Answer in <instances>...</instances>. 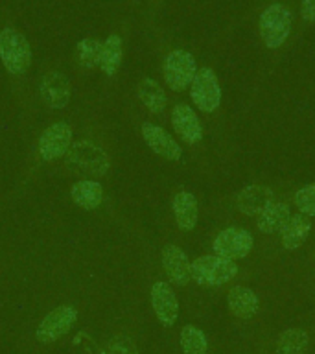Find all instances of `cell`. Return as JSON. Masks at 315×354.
<instances>
[{"label": "cell", "mask_w": 315, "mask_h": 354, "mask_svg": "<svg viewBox=\"0 0 315 354\" xmlns=\"http://www.w3.org/2000/svg\"><path fill=\"white\" fill-rule=\"evenodd\" d=\"M253 245L254 240L251 232L242 229V227H227L214 238L212 251L218 257L236 262L240 259H245L253 251Z\"/></svg>", "instance_id": "cell-7"}, {"label": "cell", "mask_w": 315, "mask_h": 354, "mask_svg": "<svg viewBox=\"0 0 315 354\" xmlns=\"http://www.w3.org/2000/svg\"><path fill=\"white\" fill-rule=\"evenodd\" d=\"M227 304L232 315L240 319H251L258 312V295L247 286H232L227 295Z\"/></svg>", "instance_id": "cell-16"}, {"label": "cell", "mask_w": 315, "mask_h": 354, "mask_svg": "<svg viewBox=\"0 0 315 354\" xmlns=\"http://www.w3.org/2000/svg\"><path fill=\"white\" fill-rule=\"evenodd\" d=\"M72 142V129L66 122H55L44 129L39 138V153L44 160L59 159L68 151Z\"/></svg>", "instance_id": "cell-9"}, {"label": "cell", "mask_w": 315, "mask_h": 354, "mask_svg": "<svg viewBox=\"0 0 315 354\" xmlns=\"http://www.w3.org/2000/svg\"><path fill=\"white\" fill-rule=\"evenodd\" d=\"M77 63L83 68H94L99 65V57H102V43L98 39H83L79 41L76 48Z\"/></svg>", "instance_id": "cell-25"}, {"label": "cell", "mask_w": 315, "mask_h": 354, "mask_svg": "<svg viewBox=\"0 0 315 354\" xmlns=\"http://www.w3.org/2000/svg\"><path fill=\"white\" fill-rule=\"evenodd\" d=\"M151 306L160 325L173 326L179 317V301L168 282L159 281L151 286Z\"/></svg>", "instance_id": "cell-10"}, {"label": "cell", "mask_w": 315, "mask_h": 354, "mask_svg": "<svg viewBox=\"0 0 315 354\" xmlns=\"http://www.w3.org/2000/svg\"><path fill=\"white\" fill-rule=\"evenodd\" d=\"M99 354H138L137 345L131 337L116 336L104 345Z\"/></svg>", "instance_id": "cell-27"}, {"label": "cell", "mask_w": 315, "mask_h": 354, "mask_svg": "<svg viewBox=\"0 0 315 354\" xmlns=\"http://www.w3.org/2000/svg\"><path fill=\"white\" fill-rule=\"evenodd\" d=\"M77 321V310L72 306H57L52 312L44 315V319L39 323L35 337L41 343H54L59 337L70 332L74 323Z\"/></svg>", "instance_id": "cell-8"}, {"label": "cell", "mask_w": 315, "mask_h": 354, "mask_svg": "<svg viewBox=\"0 0 315 354\" xmlns=\"http://www.w3.org/2000/svg\"><path fill=\"white\" fill-rule=\"evenodd\" d=\"M260 37L267 48H278L286 43L292 30V13L282 4H273L265 8L258 22Z\"/></svg>", "instance_id": "cell-4"}, {"label": "cell", "mask_w": 315, "mask_h": 354, "mask_svg": "<svg viewBox=\"0 0 315 354\" xmlns=\"http://www.w3.org/2000/svg\"><path fill=\"white\" fill-rule=\"evenodd\" d=\"M273 201H275V192L265 185H249L236 196L238 210L245 216H258Z\"/></svg>", "instance_id": "cell-15"}, {"label": "cell", "mask_w": 315, "mask_h": 354, "mask_svg": "<svg viewBox=\"0 0 315 354\" xmlns=\"http://www.w3.org/2000/svg\"><path fill=\"white\" fill-rule=\"evenodd\" d=\"M289 218H292L289 205L282 203V201H273L258 214L256 227L264 234H273V232H280V229L286 225Z\"/></svg>", "instance_id": "cell-18"}, {"label": "cell", "mask_w": 315, "mask_h": 354, "mask_svg": "<svg viewBox=\"0 0 315 354\" xmlns=\"http://www.w3.org/2000/svg\"><path fill=\"white\" fill-rule=\"evenodd\" d=\"M142 137L149 148L160 157H164L168 160L181 159V146L177 144V140L171 137L170 133L160 126H155V124H149V122L142 124Z\"/></svg>", "instance_id": "cell-14"}, {"label": "cell", "mask_w": 315, "mask_h": 354, "mask_svg": "<svg viewBox=\"0 0 315 354\" xmlns=\"http://www.w3.org/2000/svg\"><path fill=\"white\" fill-rule=\"evenodd\" d=\"M300 15L304 21H315V0H303Z\"/></svg>", "instance_id": "cell-28"}, {"label": "cell", "mask_w": 315, "mask_h": 354, "mask_svg": "<svg viewBox=\"0 0 315 354\" xmlns=\"http://www.w3.org/2000/svg\"><path fill=\"white\" fill-rule=\"evenodd\" d=\"M190 96L192 102L203 113H214L221 104L220 82L212 68H199L190 83Z\"/></svg>", "instance_id": "cell-6"}, {"label": "cell", "mask_w": 315, "mask_h": 354, "mask_svg": "<svg viewBox=\"0 0 315 354\" xmlns=\"http://www.w3.org/2000/svg\"><path fill=\"white\" fill-rule=\"evenodd\" d=\"M195 72H198L195 59H193V55L190 52H187V50H173V52L166 55L164 80L166 85L171 91L181 93L187 87H190Z\"/></svg>", "instance_id": "cell-5"}, {"label": "cell", "mask_w": 315, "mask_h": 354, "mask_svg": "<svg viewBox=\"0 0 315 354\" xmlns=\"http://www.w3.org/2000/svg\"><path fill=\"white\" fill-rule=\"evenodd\" d=\"M138 100L153 115L162 113L166 109V102H168L164 88L160 87L159 83L151 80V77H144L142 82L138 83Z\"/></svg>", "instance_id": "cell-21"}, {"label": "cell", "mask_w": 315, "mask_h": 354, "mask_svg": "<svg viewBox=\"0 0 315 354\" xmlns=\"http://www.w3.org/2000/svg\"><path fill=\"white\" fill-rule=\"evenodd\" d=\"M41 98L50 109H65L70 102V82L66 80L63 72H48L44 74L39 85Z\"/></svg>", "instance_id": "cell-11"}, {"label": "cell", "mask_w": 315, "mask_h": 354, "mask_svg": "<svg viewBox=\"0 0 315 354\" xmlns=\"http://www.w3.org/2000/svg\"><path fill=\"white\" fill-rule=\"evenodd\" d=\"M181 347L184 354H207L209 342L203 330H199L198 326L187 325L181 330Z\"/></svg>", "instance_id": "cell-24"}, {"label": "cell", "mask_w": 315, "mask_h": 354, "mask_svg": "<svg viewBox=\"0 0 315 354\" xmlns=\"http://www.w3.org/2000/svg\"><path fill=\"white\" fill-rule=\"evenodd\" d=\"M173 214L181 231H192L198 223L199 207L192 192H177L173 198Z\"/></svg>", "instance_id": "cell-19"}, {"label": "cell", "mask_w": 315, "mask_h": 354, "mask_svg": "<svg viewBox=\"0 0 315 354\" xmlns=\"http://www.w3.org/2000/svg\"><path fill=\"white\" fill-rule=\"evenodd\" d=\"M309 347L308 332L300 328H287L276 337V354H306Z\"/></svg>", "instance_id": "cell-22"}, {"label": "cell", "mask_w": 315, "mask_h": 354, "mask_svg": "<svg viewBox=\"0 0 315 354\" xmlns=\"http://www.w3.org/2000/svg\"><path fill=\"white\" fill-rule=\"evenodd\" d=\"M171 126L187 144H198L203 138V127L195 111L187 104H177L171 109Z\"/></svg>", "instance_id": "cell-13"}, {"label": "cell", "mask_w": 315, "mask_h": 354, "mask_svg": "<svg viewBox=\"0 0 315 354\" xmlns=\"http://www.w3.org/2000/svg\"><path fill=\"white\" fill-rule=\"evenodd\" d=\"M122 63V39L118 35H109L102 44V57H99V66L107 76H115L118 66Z\"/></svg>", "instance_id": "cell-23"}, {"label": "cell", "mask_w": 315, "mask_h": 354, "mask_svg": "<svg viewBox=\"0 0 315 354\" xmlns=\"http://www.w3.org/2000/svg\"><path fill=\"white\" fill-rule=\"evenodd\" d=\"M0 59L11 74H24L32 65V48L26 37L13 28L0 32Z\"/></svg>", "instance_id": "cell-3"}, {"label": "cell", "mask_w": 315, "mask_h": 354, "mask_svg": "<svg viewBox=\"0 0 315 354\" xmlns=\"http://www.w3.org/2000/svg\"><path fill=\"white\" fill-rule=\"evenodd\" d=\"M66 166L82 176L102 177L109 171V157L98 144L79 140L74 142L66 151Z\"/></svg>", "instance_id": "cell-1"}, {"label": "cell", "mask_w": 315, "mask_h": 354, "mask_svg": "<svg viewBox=\"0 0 315 354\" xmlns=\"http://www.w3.org/2000/svg\"><path fill=\"white\" fill-rule=\"evenodd\" d=\"M70 196L77 207L85 210L98 209L102 201H104V187L98 181H90V179H83L72 185Z\"/></svg>", "instance_id": "cell-20"}, {"label": "cell", "mask_w": 315, "mask_h": 354, "mask_svg": "<svg viewBox=\"0 0 315 354\" xmlns=\"http://www.w3.org/2000/svg\"><path fill=\"white\" fill-rule=\"evenodd\" d=\"M162 268H164L166 277L170 279L171 284H175V286H187L188 282L192 281V277H190V260H188V254L182 251L179 245H166L162 249Z\"/></svg>", "instance_id": "cell-12"}, {"label": "cell", "mask_w": 315, "mask_h": 354, "mask_svg": "<svg viewBox=\"0 0 315 354\" xmlns=\"http://www.w3.org/2000/svg\"><path fill=\"white\" fill-rule=\"evenodd\" d=\"M236 275V262L218 257V254H203L190 264V277L199 286H223Z\"/></svg>", "instance_id": "cell-2"}, {"label": "cell", "mask_w": 315, "mask_h": 354, "mask_svg": "<svg viewBox=\"0 0 315 354\" xmlns=\"http://www.w3.org/2000/svg\"><path fill=\"white\" fill-rule=\"evenodd\" d=\"M293 203L298 212L304 216H315V183H309L306 187L298 188L293 198Z\"/></svg>", "instance_id": "cell-26"}, {"label": "cell", "mask_w": 315, "mask_h": 354, "mask_svg": "<svg viewBox=\"0 0 315 354\" xmlns=\"http://www.w3.org/2000/svg\"><path fill=\"white\" fill-rule=\"evenodd\" d=\"M309 231H312V221L308 216L304 214H292V218L286 221V225L280 229V242L284 249L295 251L306 242Z\"/></svg>", "instance_id": "cell-17"}]
</instances>
